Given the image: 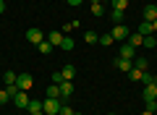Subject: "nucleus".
<instances>
[{
	"mask_svg": "<svg viewBox=\"0 0 157 115\" xmlns=\"http://www.w3.org/2000/svg\"><path fill=\"white\" fill-rule=\"evenodd\" d=\"M24 37H26L29 44H39V42H45V39H47V34L42 32V29L32 26V29H26V34H24Z\"/></svg>",
	"mask_w": 157,
	"mask_h": 115,
	"instance_id": "obj_1",
	"label": "nucleus"
},
{
	"mask_svg": "<svg viewBox=\"0 0 157 115\" xmlns=\"http://www.w3.org/2000/svg\"><path fill=\"white\" fill-rule=\"evenodd\" d=\"M42 113L45 115H58L60 113V99H42Z\"/></svg>",
	"mask_w": 157,
	"mask_h": 115,
	"instance_id": "obj_2",
	"label": "nucleus"
},
{
	"mask_svg": "<svg viewBox=\"0 0 157 115\" xmlns=\"http://www.w3.org/2000/svg\"><path fill=\"white\" fill-rule=\"evenodd\" d=\"M113 39H115V42H126V39H128V26H126V24H115V26H113Z\"/></svg>",
	"mask_w": 157,
	"mask_h": 115,
	"instance_id": "obj_3",
	"label": "nucleus"
},
{
	"mask_svg": "<svg viewBox=\"0 0 157 115\" xmlns=\"http://www.w3.org/2000/svg\"><path fill=\"white\" fill-rule=\"evenodd\" d=\"M16 86L21 89V92H29V89L34 86V79H32V73H18V76H16Z\"/></svg>",
	"mask_w": 157,
	"mask_h": 115,
	"instance_id": "obj_4",
	"label": "nucleus"
},
{
	"mask_svg": "<svg viewBox=\"0 0 157 115\" xmlns=\"http://www.w3.org/2000/svg\"><path fill=\"white\" fill-rule=\"evenodd\" d=\"M113 66H115L118 71H123V73H128L131 68H134V60H128V58H121V55H118L115 60H113Z\"/></svg>",
	"mask_w": 157,
	"mask_h": 115,
	"instance_id": "obj_5",
	"label": "nucleus"
},
{
	"mask_svg": "<svg viewBox=\"0 0 157 115\" xmlns=\"http://www.w3.org/2000/svg\"><path fill=\"white\" fill-rule=\"evenodd\" d=\"M13 102H16V107L26 110V107H29V102H32V99H29V94H26V92H21V89H18V92L13 94Z\"/></svg>",
	"mask_w": 157,
	"mask_h": 115,
	"instance_id": "obj_6",
	"label": "nucleus"
},
{
	"mask_svg": "<svg viewBox=\"0 0 157 115\" xmlns=\"http://www.w3.org/2000/svg\"><path fill=\"white\" fill-rule=\"evenodd\" d=\"M155 18H157V6H155V3H149V6H144V11H141V21H155Z\"/></svg>",
	"mask_w": 157,
	"mask_h": 115,
	"instance_id": "obj_7",
	"label": "nucleus"
},
{
	"mask_svg": "<svg viewBox=\"0 0 157 115\" xmlns=\"http://www.w3.org/2000/svg\"><path fill=\"white\" fill-rule=\"evenodd\" d=\"M58 86H60V97H63V99L73 97V81H60Z\"/></svg>",
	"mask_w": 157,
	"mask_h": 115,
	"instance_id": "obj_8",
	"label": "nucleus"
},
{
	"mask_svg": "<svg viewBox=\"0 0 157 115\" xmlns=\"http://www.w3.org/2000/svg\"><path fill=\"white\" fill-rule=\"evenodd\" d=\"M136 55V47H131L128 42H121V58H128V60H134Z\"/></svg>",
	"mask_w": 157,
	"mask_h": 115,
	"instance_id": "obj_9",
	"label": "nucleus"
},
{
	"mask_svg": "<svg viewBox=\"0 0 157 115\" xmlns=\"http://www.w3.org/2000/svg\"><path fill=\"white\" fill-rule=\"evenodd\" d=\"M63 37H66V34H63V32H50V34H47V42H50L52 47H60Z\"/></svg>",
	"mask_w": 157,
	"mask_h": 115,
	"instance_id": "obj_10",
	"label": "nucleus"
},
{
	"mask_svg": "<svg viewBox=\"0 0 157 115\" xmlns=\"http://www.w3.org/2000/svg\"><path fill=\"white\" fill-rule=\"evenodd\" d=\"M60 73H63V79H66V81H73V79H76V66H71V63H68V66L60 68Z\"/></svg>",
	"mask_w": 157,
	"mask_h": 115,
	"instance_id": "obj_11",
	"label": "nucleus"
},
{
	"mask_svg": "<svg viewBox=\"0 0 157 115\" xmlns=\"http://www.w3.org/2000/svg\"><path fill=\"white\" fill-rule=\"evenodd\" d=\"M84 42L86 44H97V42H100V34H97L94 29H86V32H84Z\"/></svg>",
	"mask_w": 157,
	"mask_h": 115,
	"instance_id": "obj_12",
	"label": "nucleus"
},
{
	"mask_svg": "<svg viewBox=\"0 0 157 115\" xmlns=\"http://www.w3.org/2000/svg\"><path fill=\"white\" fill-rule=\"evenodd\" d=\"M126 42H128L131 47H141V44H144V37L136 32V34H128V39H126Z\"/></svg>",
	"mask_w": 157,
	"mask_h": 115,
	"instance_id": "obj_13",
	"label": "nucleus"
},
{
	"mask_svg": "<svg viewBox=\"0 0 157 115\" xmlns=\"http://www.w3.org/2000/svg\"><path fill=\"white\" fill-rule=\"evenodd\" d=\"M139 34H141V37L155 34V32H152V24H149V21H139Z\"/></svg>",
	"mask_w": 157,
	"mask_h": 115,
	"instance_id": "obj_14",
	"label": "nucleus"
},
{
	"mask_svg": "<svg viewBox=\"0 0 157 115\" xmlns=\"http://www.w3.org/2000/svg\"><path fill=\"white\" fill-rule=\"evenodd\" d=\"M144 99H157V86L155 84H147L144 86Z\"/></svg>",
	"mask_w": 157,
	"mask_h": 115,
	"instance_id": "obj_15",
	"label": "nucleus"
},
{
	"mask_svg": "<svg viewBox=\"0 0 157 115\" xmlns=\"http://www.w3.org/2000/svg\"><path fill=\"white\" fill-rule=\"evenodd\" d=\"M47 97L50 99H60V86H58V84H50V86H47Z\"/></svg>",
	"mask_w": 157,
	"mask_h": 115,
	"instance_id": "obj_16",
	"label": "nucleus"
},
{
	"mask_svg": "<svg viewBox=\"0 0 157 115\" xmlns=\"http://www.w3.org/2000/svg\"><path fill=\"white\" fill-rule=\"evenodd\" d=\"M0 81H3V86H8V84H16V73H13V71H6Z\"/></svg>",
	"mask_w": 157,
	"mask_h": 115,
	"instance_id": "obj_17",
	"label": "nucleus"
},
{
	"mask_svg": "<svg viewBox=\"0 0 157 115\" xmlns=\"http://www.w3.org/2000/svg\"><path fill=\"white\" fill-rule=\"evenodd\" d=\"M26 110H29V113H32V115H34V113H42V99H32Z\"/></svg>",
	"mask_w": 157,
	"mask_h": 115,
	"instance_id": "obj_18",
	"label": "nucleus"
},
{
	"mask_svg": "<svg viewBox=\"0 0 157 115\" xmlns=\"http://www.w3.org/2000/svg\"><path fill=\"white\" fill-rule=\"evenodd\" d=\"M37 50H39V52H42V55H50V52H52V50H55V47H52V44H50V42H47V39H45V42H39V44H37Z\"/></svg>",
	"mask_w": 157,
	"mask_h": 115,
	"instance_id": "obj_19",
	"label": "nucleus"
},
{
	"mask_svg": "<svg viewBox=\"0 0 157 115\" xmlns=\"http://www.w3.org/2000/svg\"><path fill=\"white\" fill-rule=\"evenodd\" d=\"M113 42H115L113 34H100V44H102V47H113Z\"/></svg>",
	"mask_w": 157,
	"mask_h": 115,
	"instance_id": "obj_20",
	"label": "nucleus"
},
{
	"mask_svg": "<svg viewBox=\"0 0 157 115\" xmlns=\"http://www.w3.org/2000/svg\"><path fill=\"white\" fill-rule=\"evenodd\" d=\"M147 66H149L147 58H134V68H136V71H147Z\"/></svg>",
	"mask_w": 157,
	"mask_h": 115,
	"instance_id": "obj_21",
	"label": "nucleus"
},
{
	"mask_svg": "<svg viewBox=\"0 0 157 115\" xmlns=\"http://www.w3.org/2000/svg\"><path fill=\"white\" fill-rule=\"evenodd\" d=\"M73 47H76V42H73L71 37H63V42H60V50H66V52H68V50H73Z\"/></svg>",
	"mask_w": 157,
	"mask_h": 115,
	"instance_id": "obj_22",
	"label": "nucleus"
},
{
	"mask_svg": "<svg viewBox=\"0 0 157 115\" xmlns=\"http://www.w3.org/2000/svg\"><path fill=\"white\" fill-rule=\"evenodd\" d=\"M92 16H105V6L102 3H92Z\"/></svg>",
	"mask_w": 157,
	"mask_h": 115,
	"instance_id": "obj_23",
	"label": "nucleus"
},
{
	"mask_svg": "<svg viewBox=\"0 0 157 115\" xmlns=\"http://www.w3.org/2000/svg\"><path fill=\"white\" fill-rule=\"evenodd\" d=\"M110 18H113L115 24H123V11H118V8H113V11H110Z\"/></svg>",
	"mask_w": 157,
	"mask_h": 115,
	"instance_id": "obj_24",
	"label": "nucleus"
},
{
	"mask_svg": "<svg viewBox=\"0 0 157 115\" xmlns=\"http://www.w3.org/2000/svg\"><path fill=\"white\" fill-rule=\"evenodd\" d=\"M155 79L157 76H152L149 71H141V84H144V86H147V84H155Z\"/></svg>",
	"mask_w": 157,
	"mask_h": 115,
	"instance_id": "obj_25",
	"label": "nucleus"
},
{
	"mask_svg": "<svg viewBox=\"0 0 157 115\" xmlns=\"http://www.w3.org/2000/svg\"><path fill=\"white\" fill-rule=\"evenodd\" d=\"M113 3V8H118V11H126L128 8V0H110Z\"/></svg>",
	"mask_w": 157,
	"mask_h": 115,
	"instance_id": "obj_26",
	"label": "nucleus"
},
{
	"mask_svg": "<svg viewBox=\"0 0 157 115\" xmlns=\"http://www.w3.org/2000/svg\"><path fill=\"white\" fill-rule=\"evenodd\" d=\"M144 47H157V39H155V34H149V37H144Z\"/></svg>",
	"mask_w": 157,
	"mask_h": 115,
	"instance_id": "obj_27",
	"label": "nucleus"
},
{
	"mask_svg": "<svg viewBox=\"0 0 157 115\" xmlns=\"http://www.w3.org/2000/svg\"><path fill=\"white\" fill-rule=\"evenodd\" d=\"M128 79H131V81H141V71L131 68V71H128Z\"/></svg>",
	"mask_w": 157,
	"mask_h": 115,
	"instance_id": "obj_28",
	"label": "nucleus"
},
{
	"mask_svg": "<svg viewBox=\"0 0 157 115\" xmlns=\"http://www.w3.org/2000/svg\"><path fill=\"white\" fill-rule=\"evenodd\" d=\"M144 110H152V113H155L157 110V99H144Z\"/></svg>",
	"mask_w": 157,
	"mask_h": 115,
	"instance_id": "obj_29",
	"label": "nucleus"
},
{
	"mask_svg": "<svg viewBox=\"0 0 157 115\" xmlns=\"http://www.w3.org/2000/svg\"><path fill=\"white\" fill-rule=\"evenodd\" d=\"M73 113H76V110H73L71 105H60V113L58 115H73Z\"/></svg>",
	"mask_w": 157,
	"mask_h": 115,
	"instance_id": "obj_30",
	"label": "nucleus"
},
{
	"mask_svg": "<svg viewBox=\"0 0 157 115\" xmlns=\"http://www.w3.org/2000/svg\"><path fill=\"white\" fill-rule=\"evenodd\" d=\"M8 99H11V94H8V92H6V89H0V105H6V102H8Z\"/></svg>",
	"mask_w": 157,
	"mask_h": 115,
	"instance_id": "obj_31",
	"label": "nucleus"
},
{
	"mask_svg": "<svg viewBox=\"0 0 157 115\" xmlns=\"http://www.w3.org/2000/svg\"><path fill=\"white\" fill-rule=\"evenodd\" d=\"M60 81H66V79H63L60 71H55V73H52V84H60Z\"/></svg>",
	"mask_w": 157,
	"mask_h": 115,
	"instance_id": "obj_32",
	"label": "nucleus"
},
{
	"mask_svg": "<svg viewBox=\"0 0 157 115\" xmlns=\"http://www.w3.org/2000/svg\"><path fill=\"white\" fill-rule=\"evenodd\" d=\"M66 3H68V6H71V8H76V6H81L84 0H66Z\"/></svg>",
	"mask_w": 157,
	"mask_h": 115,
	"instance_id": "obj_33",
	"label": "nucleus"
},
{
	"mask_svg": "<svg viewBox=\"0 0 157 115\" xmlns=\"http://www.w3.org/2000/svg\"><path fill=\"white\" fill-rule=\"evenodd\" d=\"M0 13H6V0H0Z\"/></svg>",
	"mask_w": 157,
	"mask_h": 115,
	"instance_id": "obj_34",
	"label": "nucleus"
},
{
	"mask_svg": "<svg viewBox=\"0 0 157 115\" xmlns=\"http://www.w3.org/2000/svg\"><path fill=\"white\" fill-rule=\"evenodd\" d=\"M152 32L157 34V18H155V21H152Z\"/></svg>",
	"mask_w": 157,
	"mask_h": 115,
	"instance_id": "obj_35",
	"label": "nucleus"
},
{
	"mask_svg": "<svg viewBox=\"0 0 157 115\" xmlns=\"http://www.w3.org/2000/svg\"><path fill=\"white\" fill-rule=\"evenodd\" d=\"M141 115H155V113H152V110H141Z\"/></svg>",
	"mask_w": 157,
	"mask_h": 115,
	"instance_id": "obj_36",
	"label": "nucleus"
},
{
	"mask_svg": "<svg viewBox=\"0 0 157 115\" xmlns=\"http://www.w3.org/2000/svg\"><path fill=\"white\" fill-rule=\"evenodd\" d=\"M0 89H3V81H0Z\"/></svg>",
	"mask_w": 157,
	"mask_h": 115,
	"instance_id": "obj_37",
	"label": "nucleus"
},
{
	"mask_svg": "<svg viewBox=\"0 0 157 115\" xmlns=\"http://www.w3.org/2000/svg\"><path fill=\"white\" fill-rule=\"evenodd\" d=\"M73 115H81V113H73Z\"/></svg>",
	"mask_w": 157,
	"mask_h": 115,
	"instance_id": "obj_38",
	"label": "nucleus"
},
{
	"mask_svg": "<svg viewBox=\"0 0 157 115\" xmlns=\"http://www.w3.org/2000/svg\"><path fill=\"white\" fill-rule=\"evenodd\" d=\"M107 115H115V113H107Z\"/></svg>",
	"mask_w": 157,
	"mask_h": 115,
	"instance_id": "obj_39",
	"label": "nucleus"
},
{
	"mask_svg": "<svg viewBox=\"0 0 157 115\" xmlns=\"http://www.w3.org/2000/svg\"><path fill=\"white\" fill-rule=\"evenodd\" d=\"M155 86H157V79H155Z\"/></svg>",
	"mask_w": 157,
	"mask_h": 115,
	"instance_id": "obj_40",
	"label": "nucleus"
}]
</instances>
